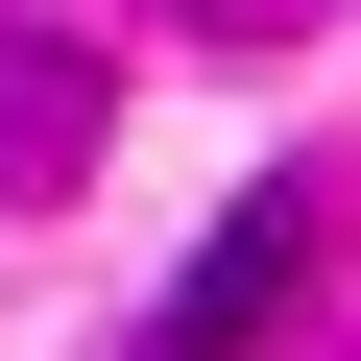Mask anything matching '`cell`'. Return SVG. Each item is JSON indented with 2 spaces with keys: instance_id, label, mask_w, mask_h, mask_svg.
I'll return each instance as SVG.
<instances>
[{
  "instance_id": "obj_1",
  "label": "cell",
  "mask_w": 361,
  "mask_h": 361,
  "mask_svg": "<svg viewBox=\"0 0 361 361\" xmlns=\"http://www.w3.org/2000/svg\"><path fill=\"white\" fill-rule=\"evenodd\" d=\"M289 265H313V193H289V169H265V193L193 241V265H169V337L145 361H265V313H289Z\"/></svg>"
},
{
  "instance_id": "obj_2",
  "label": "cell",
  "mask_w": 361,
  "mask_h": 361,
  "mask_svg": "<svg viewBox=\"0 0 361 361\" xmlns=\"http://www.w3.org/2000/svg\"><path fill=\"white\" fill-rule=\"evenodd\" d=\"M97 145H121V73H97L73 25H25V0H0V193H73Z\"/></svg>"
}]
</instances>
